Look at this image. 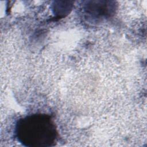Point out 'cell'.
Returning a JSON list of instances; mask_svg holds the SVG:
<instances>
[{
	"label": "cell",
	"mask_w": 147,
	"mask_h": 147,
	"mask_svg": "<svg viewBox=\"0 0 147 147\" xmlns=\"http://www.w3.org/2000/svg\"><path fill=\"white\" fill-rule=\"evenodd\" d=\"M17 129L18 140L28 146H49L56 138L53 123L45 116L26 118L21 122Z\"/></svg>",
	"instance_id": "1"
}]
</instances>
